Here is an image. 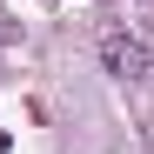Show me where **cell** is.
Returning a JSON list of instances; mask_svg holds the SVG:
<instances>
[{"mask_svg": "<svg viewBox=\"0 0 154 154\" xmlns=\"http://www.w3.org/2000/svg\"><path fill=\"white\" fill-rule=\"evenodd\" d=\"M100 67H107L114 74V81H147V40H134V34H127V27H107V34H100Z\"/></svg>", "mask_w": 154, "mask_h": 154, "instance_id": "obj_1", "label": "cell"}, {"mask_svg": "<svg viewBox=\"0 0 154 154\" xmlns=\"http://www.w3.org/2000/svg\"><path fill=\"white\" fill-rule=\"evenodd\" d=\"M7 147H14V141H7V134H0V154H7Z\"/></svg>", "mask_w": 154, "mask_h": 154, "instance_id": "obj_2", "label": "cell"}, {"mask_svg": "<svg viewBox=\"0 0 154 154\" xmlns=\"http://www.w3.org/2000/svg\"><path fill=\"white\" fill-rule=\"evenodd\" d=\"M147 127H154V121H147ZM147 141H154V134H147Z\"/></svg>", "mask_w": 154, "mask_h": 154, "instance_id": "obj_3", "label": "cell"}]
</instances>
